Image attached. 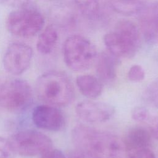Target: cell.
<instances>
[{
	"label": "cell",
	"instance_id": "obj_1",
	"mask_svg": "<svg viewBox=\"0 0 158 158\" xmlns=\"http://www.w3.org/2000/svg\"><path fill=\"white\" fill-rule=\"evenodd\" d=\"M76 149L88 152L96 158H125L123 141L115 135L86 125L76 126L72 131Z\"/></svg>",
	"mask_w": 158,
	"mask_h": 158
},
{
	"label": "cell",
	"instance_id": "obj_2",
	"mask_svg": "<svg viewBox=\"0 0 158 158\" xmlns=\"http://www.w3.org/2000/svg\"><path fill=\"white\" fill-rule=\"evenodd\" d=\"M36 93L40 100L55 107L68 106L75 96L71 80L59 71H49L40 75L36 80Z\"/></svg>",
	"mask_w": 158,
	"mask_h": 158
},
{
	"label": "cell",
	"instance_id": "obj_3",
	"mask_svg": "<svg viewBox=\"0 0 158 158\" xmlns=\"http://www.w3.org/2000/svg\"><path fill=\"white\" fill-rule=\"evenodd\" d=\"M139 39L136 26L129 20H121L117 23L113 31L104 35V42L109 52L114 56L130 58L139 48Z\"/></svg>",
	"mask_w": 158,
	"mask_h": 158
},
{
	"label": "cell",
	"instance_id": "obj_4",
	"mask_svg": "<svg viewBox=\"0 0 158 158\" xmlns=\"http://www.w3.org/2000/svg\"><path fill=\"white\" fill-rule=\"evenodd\" d=\"M63 55L66 65L75 72L88 70L97 58L94 46L80 35L71 36L65 41Z\"/></svg>",
	"mask_w": 158,
	"mask_h": 158
},
{
	"label": "cell",
	"instance_id": "obj_5",
	"mask_svg": "<svg viewBox=\"0 0 158 158\" xmlns=\"http://www.w3.org/2000/svg\"><path fill=\"white\" fill-rule=\"evenodd\" d=\"M44 19L38 10L31 7H21L11 12L6 20L7 30L14 36L30 38L43 28Z\"/></svg>",
	"mask_w": 158,
	"mask_h": 158
},
{
	"label": "cell",
	"instance_id": "obj_6",
	"mask_svg": "<svg viewBox=\"0 0 158 158\" xmlns=\"http://www.w3.org/2000/svg\"><path fill=\"white\" fill-rule=\"evenodd\" d=\"M32 100L31 88L25 80H11L0 87V105L10 112H20L25 110Z\"/></svg>",
	"mask_w": 158,
	"mask_h": 158
},
{
	"label": "cell",
	"instance_id": "obj_7",
	"mask_svg": "<svg viewBox=\"0 0 158 158\" xmlns=\"http://www.w3.org/2000/svg\"><path fill=\"white\" fill-rule=\"evenodd\" d=\"M10 150L16 154L31 157L41 155L52 148L51 139L44 133L31 130L13 135L9 139Z\"/></svg>",
	"mask_w": 158,
	"mask_h": 158
},
{
	"label": "cell",
	"instance_id": "obj_8",
	"mask_svg": "<svg viewBox=\"0 0 158 158\" xmlns=\"http://www.w3.org/2000/svg\"><path fill=\"white\" fill-rule=\"evenodd\" d=\"M32 56L33 49L30 46L19 42L12 43L4 54V67L12 75H20L29 67Z\"/></svg>",
	"mask_w": 158,
	"mask_h": 158
},
{
	"label": "cell",
	"instance_id": "obj_9",
	"mask_svg": "<svg viewBox=\"0 0 158 158\" xmlns=\"http://www.w3.org/2000/svg\"><path fill=\"white\" fill-rule=\"evenodd\" d=\"M32 120L38 128L52 131L60 130L65 124L63 113L57 107L51 105L35 107L32 112Z\"/></svg>",
	"mask_w": 158,
	"mask_h": 158
},
{
	"label": "cell",
	"instance_id": "obj_10",
	"mask_svg": "<svg viewBox=\"0 0 158 158\" xmlns=\"http://www.w3.org/2000/svg\"><path fill=\"white\" fill-rule=\"evenodd\" d=\"M78 117L89 123H101L109 120L115 113V108L103 102L83 101L75 107Z\"/></svg>",
	"mask_w": 158,
	"mask_h": 158
},
{
	"label": "cell",
	"instance_id": "obj_11",
	"mask_svg": "<svg viewBox=\"0 0 158 158\" xmlns=\"http://www.w3.org/2000/svg\"><path fill=\"white\" fill-rule=\"evenodd\" d=\"M139 13V23L145 40L158 44V1L146 4Z\"/></svg>",
	"mask_w": 158,
	"mask_h": 158
},
{
	"label": "cell",
	"instance_id": "obj_12",
	"mask_svg": "<svg viewBox=\"0 0 158 158\" xmlns=\"http://www.w3.org/2000/svg\"><path fill=\"white\" fill-rule=\"evenodd\" d=\"M152 136L146 128L136 126L127 132L123 141L126 154L130 155L136 152L149 148Z\"/></svg>",
	"mask_w": 158,
	"mask_h": 158
},
{
	"label": "cell",
	"instance_id": "obj_13",
	"mask_svg": "<svg viewBox=\"0 0 158 158\" xmlns=\"http://www.w3.org/2000/svg\"><path fill=\"white\" fill-rule=\"evenodd\" d=\"M117 58L109 52H103L96 58V73L102 83L109 85L115 80L118 64Z\"/></svg>",
	"mask_w": 158,
	"mask_h": 158
},
{
	"label": "cell",
	"instance_id": "obj_14",
	"mask_svg": "<svg viewBox=\"0 0 158 158\" xmlns=\"http://www.w3.org/2000/svg\"><path fill=\"white\" fill-rule=\"evenodd\" d=\"M76 83L80 93L85 96L95 99L102 91V84L98 78L91 75H81L76 78Z\"/></svg>",
	"mask_w": 158,
	"mask_h": 158
},
{
	"label": "cell",
	"instance_id": "obj_15",
	"mask_svg": "<svg viewBox=\"0 0 158 158\" xmlns=\"http://www.w3.org/2000/svg\"><path fill=\"white\" fill-rule=\"evenodd\" d=\"M58 40V33L53 25L47 26L39 35L36 49L43 54H49L54 49Z\"/></svg>",
	"mask_w": 158,
	"mask_h": 158
},
{
	"label": "cell",
	"instance_id": "obj_16",
	"mask_svg": "<svg viewBox=\"0 0 158 158\" xmlns=\"http://www.w3.org/2000/svg\"><path fill=\"white\" fill-rule=\"evenodd\" d=\"M112 9L117 12L131 15L139 13L146 5L147 0H109Z\"/></svg>",
	"mask_w": 158,
	"mask_h": 158
},
{
	"label": "cell",
	"instance_id": "obj_17",
	"mask_svg": "<svg viewBox=\"0 0 158 158\" xmlns=\"http://www.w3.org/2000/svg\"><path fill=\"white\" fill-rule=\"evenodd\" d=\"M80 12L87 19L96 20L101 15L100 4L98 0H74Z\"/></svg>",
	"mask_w": 158,
	"mask_h": 158
},
{
	"label": "cell",
	"instance_id": "obj_18",
	"mask_svg": "<svg viewBox=\"0 0 158 158\" xmlns=\"http://www.w3.org/2000/svg\"><path fill=\"white\" fill-rule=\"evenodd\" d=\"M144 97L151 104L158 108V78L148 86L144 92Z\"/></svg>",
	"mask_w": 158,
	"mask_h": 158
},
{
	"label": "cell",
	"instance_id": "obj_19",
	"mask_svg": "<svg viewBox=\"0 0 158 158\" xmlns=\"http://www.w3.org/2000/svg\"><path fill=\"white\" fill-rule=\"evenodd\" d=\"M145 72L143 68L139 65H132L128 72V78L130 81L139 82L144 80Z\"/></svg>",
	"mask_w": 158,
	"mask_h": 158
},
{
	"label": "cell",
	"instance_id": "obj_20",
	"mask_svg": "<svg viewBox=\"0 0 158 158\" xmlns=\"http://www.w3.org/2000/svg\"><path fill=\"white\" fill-rule=\"evenodd\" d=\"M131 117L135 121L143 122L149 119L150 114L149 110L146 107L138 106L132 110Z\"/></svg>",
	"mask_w": 158,
	"mask_h": 158
},
{
	"label": "cell",
	"instance_id": "obj_21",
	"mask_svg": "<svg viewBox=\"0 0 158 158\" xmlns=\"http://www.w3.org/2000/svg\"><path fill=\"white\" fill-rule=\"evenodd\" d=\"M10 151L9 140L0 136V158H8Z\"/></svg>",
	"mask_w": 158,
	"mask_h": 158
},
{
	"label": "cell",
	"instance_id": "obj_22",
	"mask_svg": "<svg viewBox=\"0 0 158 158\" xmlns=\"http://www.w3.org/2000/svg\"><path fill=\"white\" fill-rule=\"evenodd\" d=\"M40 156V158H66L60 150L52 148L46 151Z\"/></svg>",
	"mask_w": 158,
	"mask_h": 158
},
{
	"label": "cell",
	"instance_id": "obj_23",
	"mask_svg": "<svg viewBox=\"0 0 158 158\" xmlns=\"http://www.w3.org/2000/svg\"><path fill=\"white\" fill-rule=\"evenodd\" d=\"M128 158H156L153 152L149 149L139 151L127 156Z\"/></svg>",
	"mask_w": 158,
	"mask_h": 158
},
{
	"label": "cell",
	"instance_id": "obj_24",
	"mask_svg": "<svg viewBox=\"0 0 158 158\" xmlns=\"http://www.w3.org/2000/svg\"><path fill=\"white\" fill-rule=\"evenodd\" d=\"M149 131L152 137L158 140V116L149 118Z\"/></svg>",
	"mask_w": 158,
	"mask_h": 158
},
{
	"label": "cell",
	"instance_id": "obj_25",
	"mask_svg": "<svg viewBox=\"0 0 158 158\" xmlns=\"http://www.w3.org/2000/svg\"><path fill=\"white\" fill-rule=\"evenodd\" d=\"M30 0H0V4L10 7H22L26 6Z\"/></svg>",
	"mask_w": 158,
	"mask_h": 158
},
{
	"label": "cell",
	"instance_id": "obj_26",
	"mask_svg": "<svg viewBox=\"0 0 158 158\" xmlns=\"http://www.w3.org/2000/svg\"><path fill=\"white\" fill-rule=\"evenodd\" d=\"M69 158H96L92 154L84 150L76 149L72 151L69 156Z\"/></svg>",
	"mask_w": 158,
	"mask_h": 158
},
{
	"label": "cell",
	"instance_id": "obj_27",
	"mask_svg": "<svg viewBox=\"0 0 158 158\" xmlns=\"http://www.w3.org/2000/svg\"><path fill=\"white\" fill-rule=\"evenodd\" d=\"M52 1H54V0H52Z\"/></svg>",
	"mask_w": 158,
	"mask_h": 158
}]
</instances>
